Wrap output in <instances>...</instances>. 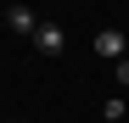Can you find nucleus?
Returning a JSON list of instances; mask_svg holds the SVG:
<instances>
[{
  "label": "nucleus",
  "mask_w": 129,
  "mask_h": 123,
  "mask_svg": "<svg viewBox=\"0 0 129 123\" xmlns=\"http://www.w3.org/2000/svg\"><path fill=\"white\" fill-rule=\"evenodd\" d=\"M112 73H118V84L129 90V62H118V67H112Z\"/></svg>",
  "instance_id": "39448f33"
},
{
  "label": "nucleus",
  "mask_w": 129,
  "mask_h": 123,
  "mask_svg": "<svg viewBox=\"0 0 129 123\" xmlns=\"http://www.w3.org/2000/svg\"><path fill=\"white\" fill-rule=\"evenodd\" d=\"M34 50H39V56H62V50H68V34H62V23H39Z\"/></svg>",
  "instance_id": "f257e3e1"
},
{
  "label": "nucleus",
  "mask_w": 129,
  "mask_h": 123,
  "mask_svg": "<svg viewBox=\"0 0 129 123\" xmlns=\"http://www.w3.org/2000/svg\"><path fill=\"white\" fill-rule=\"evenodd\" d=\"M95 56H112V67H118V62H129V39L118 28H101L95 34Z\"/></svg>",
  "instance_id": "f03ea898"
},
{
  "label": "nucleus",
  "mask_w": 129,
  "mask_h": 123,
  "mask_svg": "<svg viewBox=\"0 0 129 123\" xmlns=\"http://www.w3.org/2000/svg\"><path fill=\"white\" fill-rule=\"evenodd\" d=\"M6 28L34 39V34H39V11H28V6H11V11H6Z\"/></svg>",
  "instance_id": "7ed1b4c3"
},
{
  "label": "nucleus",
  "mask_w": 129,
  "mask_h": 123,
  "mask_svg": "<svg viewBox=\"0 0 129 123\" xmlns=\"http://www.w3.org/2000/svg\"><path fill=\"white\" fill-rule=\"evenodd\" d=\"M101 117H107V123H118V117H123V95H112V101H107V106H101Z\"/></svg>",
  "instance_id": "20e7f679"
}]
</instances>
